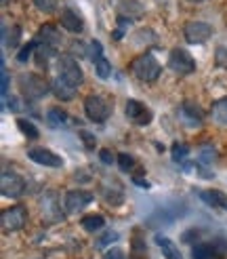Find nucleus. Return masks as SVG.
Masks as SVG:
<instances>
[{
  "label": "nucleus",
  "mask_w": 227,
  "mask_h": 259,
  "mask_svg": "<svg viewBox=\"0 0 227 259\" xmlns=\"http://www.w3.org/2000/svg\"><path fill=\"white\" fill-rule=\"evenodd\" d=\"M131 72L135 74V78H139L141 82H154L162 74V66L151 53H143V55H139V57L133 59Z\"/></svg>",
  "instance_id": "nucleus-1"
},
{
  "label": "nucleus",
  "mask_w": 227,
  "mask_h": 259,
  "mask_svg": "<svg viewBox=\"0 0 227 259\" xmlns=\"http://www.w3.org/2000/svg\"><path fill=\"white\" fill-rule=\"evenodd\" d=\"M99 158H101V162H103V164H111V162H118V158H114L111 150H107V148L99 150Z\"/></svg>",
  "instance_id": "nucleus-33"
},
{
  "label": "nucleus",
  "mask_w": 227,
  "mask_h": 259,
  "mask_svg": "<svg viewBox=\"0 0 227 259\" xmlns=\"http://www.w3.org/2000/svg\"><path fill=\"white\" fill-rule=\"evenodd\" d=\"M84 114L93 122H105L111 116V103L101 95H88L84 99Z\"/></svg>",
  "instance_id": "nucleus-4"
},
{
  "label": "nucleus",
  "mask_w": 227,
  "mask_h": 259,
  "mask_svg": "<svg viewBox=\"0 0 227 259\" xmlns=\"http://www.w3.org/2000/svg\"><path fill=\"white\" fill-rule=\"evenodd\" d=\"M217 61H219V66L227 68V49H223V47L217 49Z\"/></svg>",
  "instance_id": "nucleus-35"
},
{
  "label": "nucleus",
  "mask_w": 227,
  "mask_h": 259,
  "mask_svg": "<svg viewBox=\"0 0 227 259\" xmlns=\"http://www.w3.org/2000/svg\"><path fill=\"white\" fill-rule=\"evenodd\" d=\"M210 118L219 126H227V97L217 99L210 108Z\"/></svg>",
  "instance_id": "nucleus-21"
},
{
  "label": "nucleus",
  "mask_w": 227,
  "mask_h": 259,
  "mask_svg": "<svg viewBox=\"0 0 227 259\" xmlns=\"http://www.w3.org/2000/svg\"><path fill=\"white\" fill-rule=\"evenodd\" d=\"M46 120H48L50 126H61L63 122L68 120V114L63 112L61 108H50V110L46 112Z\"/></svg>",
  "instance_id": "nucleus-24"
},
{
  "label": "nucleus",
  "mask_w": 227,
  "mask_h": 259,
  "mask_svg": "<svg viewBox=\"0 0 227 259\" xmlns=\"http://www.w3.org/2000/svg\"><path fill=\"white\" fill-rule=\"evenodd\" d=\"M80 135H82V139H84V146H86V148H95V135H91L88 131H80Z\"/></svg>",
  "instance_id": "nucleus-36"
},
{
  "label": "nucleus",
  "mask_w": 227,
  "mask_h": 259,
  "mask_svg": "<svg viewBox=\"0 0 227 259\" xmlns=\"http://www.w3.org/2000/svg\"><path fill=\"white\" fill-rule=\"evenodd\" d=\"M17 84H19L21 95L25 99H30V101L42 99L48 93V89H50V84L38 74H21L17 78Z\"/></svg>",
  "instance_id": "nucleus-2"
},
{
  "label": "nucleus",
  "mask_w": 227,
  "mask_h": 259,
  "mask_svg": "<svg viewBox=\"0 0 227 259\" xmlns=\"http://www.w3.org/2000/svg\"><path fill=\"white\" fill-rule=\"evenodd\" d=\"M34 57H36V66L38 68H46L48 63L57 57V49L55 47H48V45H38Z\"/></svg>",
  "instance_id": "nucleus-19"
},
{
  "label": "nucleus",
  "mask_w": 227,
  "mask_h": 259,
  "mask_svg": "<svg viewBox=\"0 0 227 259\" xmlns=\"http://www.w3.org/2000/svg\"><path fill=\"white\" fill-rule=\"evenodd\" d=\"M50 91H53V95L57 99H61V101H72L76 97V87H72L70 82L59 78V76H57L53 82H50Z\"/></svg>",
  "instance_id": "nucleus-16"
},
{
  "label": "nucleus",
  "mask_w": 227,
  "mask_h": 259,
  "mask_svg": "<svg viewBox=\"0 0 227 259\" xmlns=\"http://www.w3.org/2000/svg\"><path fill=\"white\" fill-rule=\"evenodd\" d=\"M198 196L204 200L208 206H212V209L227 211V196H225V192H221V190H198Z\"/></svg>",
  "instance_id": "nucleus-15"
},
{
  "label": "nucleus",
  "mask_w": 227,
  "mask_h": 259,
  "mask_svg": "<svg viewBox=\"0 0 227 259\" xmlns=\"http://www.w3.org/2000/svg\"><path fill=\"white\" fill-rule=\"evenodd\" d=\"M91 51H93V63H95V74L101 80H107L111 76V63L103 57V49L97 40L91 42Z\"/></svg>",
  "instance_id": "nucleus-12"
},
{
  "label": "nucleus",
  "mask_w": 227,
  "mask_h": 259,
  "mask_svg": "<svg viewBox=\"0 0 227 259\" xmlns=\"http://www.w3.org/2000/svg\"><path fill=\"white\" fill-rule=\"evenodd\" d=\"M80 226H82L86 232H99V230H103L105 219L101 217V215L91 213V215H84V217L80 219Z\"/></svg>",
  "instance_id": "nucleus-22"
},
{
  "label": "nucleus",
  "mask_w": 227,
  "mask_h": 259,
  "mask_svg": "<svg viewBox=\"0 0 227 259\" xmlns=\"http://www.w3.org/2000/svg\"><path fill=\"white\" fill-rule=\"evenodd\" d=\"M59 23H61L63 30H68V32H72V34H80V32L84 30L82 17H80L74 9H63V11H61V17H59Z\"/></svg>",
  "instance_id": "nucleus-14"
},
{
  "label": "nucleus",
  "mask_w": 227,
  "mask_h": 259,
  "mask_svg": "<svg viewBox=\"0 0 227 259\" xmlns=\"http://www.w3.org/2000/svg\"><path fill=\"white\" fill-rule=\"evenodd\" d=\"M0 188H3V196L7 198H19L25 192V181L15 175V173H3V181H0Z\"/></svg>",
  "instance_id": "nucleus-10"
},
{
  "label": "nucleus",
  "mask_w": 227,
  "mask_h": 259,
  "mask_svg": "<svg viewBox=\"0 0 227 259\" xmlns=\"http://www.w3.org/2000/svg\"><path fill=\"white\" fill-rule=\"evenodd\" d=\"M36 47H38V42H36V40H30V42L17 53V61H19V63H28V61L32 59V53L36 51Z\"/></svg>",
  "instance_id": "nucleus-27"
},
{
  "label": "nucleus",
  "mask_w": 227,
  "mask_h": 259,
  "mask_svg": "<svg viewBox=\"0 0 227 259\" xmlns=\"http://www.w3.org/2000/svg\"><path fill=\"white\" fill-rule=\"evenodd\" d=\"M212 34H214L212 25L206 21H189L183 30V36L189 45H204L206 40H210Z\"/></svg>",
  "instance_id": "nucleus-7"
},
{
  "label": "nucleus",
  "mask_w": 227,
  "mask_h": 259,
  "mask_svg": "<svg viewBox=\"0 0 227 259\" xmlns=\"http://www.w3.org/2000/svg\"><path fill=\"white\" fill-rule=\"evenodd\" d=\"M168 68L175 72V74H181V76H187V74H194L196 72V59L187 53L185 49H173L171 55H168Z\"/></svg>",
  "instance_id": "nucleus-6"
},
{
  "label": "nucleus",
  "mask_w": 227,
  "mask_h": 259,
  "mask_svg": "<svg viewBox=\"0 0 227 259\" xmlns=\"http://www.w3.org/2000/svg\"><path fill=\"white\" fill-rule=\"evenodd\" d=\"M171 156H173L175 162H183L189 156V146L181 144V141H175L173 148H171Z\"/></svg>",
  "instance_id": "nucleus-25"
},
{
  "label": "nucleus",
  "mask_w": 227,
  "mask_h": 259,
  "mask_svg": "<svg viewBox=\"0 0 227 259\" xmlns=\"http://www.w3.org/2000/svg\"><path fill=\"white\" fill-rule=\"evenodd\" d=\"M189 3H204V0H189Z\"/></svg>",
  "instance_id": "nucleus-39"
},
{
  "label": "nucleus",
  "mask_w": 227,
  "mask_h": 259,
  "mask_svg": "<svg viewBox=\"0 0 227 259\" xmlns=\"http://www.w3.org/2000/svg\"><path fill=\"white\" fill-rule=\"evenodd\" d=\"M105 259H124V251L122 249H111L105 253Z\"/></svg>",
  "instance_id": "nucleus-38"
},
{
  "label": "nucleus",
  "mask_w": 227,
  "mask_h": 259,
  "mask_svg": "<svg viewBox=\"0 0 227 259\" xmlns=\"http://www.w3.org/2000/svg\"><path fill=\"white\" fill-rule=\"evenodd\" d=\"M192 257L194 259H212V249L208 244H196L192 249Z\"/></svg>",
  "instance_id": "nucleus-28"
},
{
  "label": "nucleus",
  "mask_w": 227,
  "mask_h": 259,
  "mask_svg": "<svg viewBox=\"0 0 227 259\" xmlns=\"http://www.w3.org/2000/svg\"><path fill=\"white\" fill-rule=\"evenodd\" d=\"M57 76L63 78L66 82H70L72 87H76V89L84 82V72L80 68L78 59L72 57V55H61L57 59Z\"/></svg>",
  "instance_id": "nucleus-3"
},
{
  "label": "nucleus",
  "mask_w": 227,
  "mask_h": 259,
  "mask_svg": "<svg viewBox=\"0 0 227 259\" xmlns=\"http://www.w3.org/2000/svg\"><path fill=\"white\" fill-rule=\"evenodd\" d=\"M181 114L185 116V120L189 122V126H200L202 120H204V112H202L200 106L194 103V101H183Z\"/></svg>",
  "instance_id": "nucleus-17"
},
{
  "label": "nucleus",
  "mask_w": 227,
  "mask_h": 259,
  "mask_svg": "<svg viewBox=\"0 0 227 259\" xmlns=\"http://www.w3.org/2000/svg\"><path fill=\"white\" fill-rule=\"evenodd\" d=\"M34 7L44 13V15H50V13H55L57 11V0H32Z\"/></svg>",
  "instance_id": "nucleus-26"
},
{
  "label": "nucleus",
  "mask_w": 227,
  "mask_h": 259,
  "mask_svg": "<svg viewBox=\"0 0 227 259\" xmlns=\"http://www.w3.org/2000/svg\"><path fill=\"white\" fill-rule=\"evenodd\" d=\"M126 116H129V120L137 126H147L154 118V114L151 110L145 106V103L137 101V99H129L126 101Z\"/></svg>",
  "instance_id": "nucleus-8"
},
{
  "label": "nucleus",
  "mask_w": 227,
  "mask_h": 259,
  "mask_svg": "<svg viewBox=\"0 0 227 259\" xmlns=\"http://www.w3.org/2000/svg\"><path fill=\"white\" fill-rule=\"evenodd\" d=\"M28 158L34 160L36 164L50 166V169H59V166H63V158L59 156V154L50 152L48 148H42V146L30 148V150H28Z\"/></svg>",
  "instance_id": "nucleus-9"
},
{
  "label": "nucleus",
  "mask_w": 227,
  "mask_h": 259,
  "mask_svg": "<svg viewBox=\"0 0 227 259\" xmlns=\"http://www.w3.org/2000/svg\"><path fill=\"white\" fill-rule=\"evenodd\" d=\"M118 166H120V171H124V173H129L133 166H135V158L131 156V154H118Z\"/></svg>",
  "instance_id": "nucleus-30"
},
{
  "label": "nucleus",
  "mask_w": 227,
  "mask_h": 259,
  "mask_svg": "<svg viewBox=\"0 0 227 259\" xmlns=\"http://www.w3.org/2000/svg\"><path fill=\"white\" fill-rule=\"evenodd\" d=\"M95 200L93 192H86V190H70L68 196H66V209L70 213H76V211H82L84 206H88Z\"/></svg>",
  "instance_id": "nucleus-11"
},
{
  "label": "nucleus",
  "mask_w": 227,
  "mask_h": 259,
  "mask_svg": "<svg viewBox=\"0 0 227 259\" xmlns=\"http://www.w3.org/2000/svg\"><path fill=\"white\" fill-rule=\"evenodd\" d=\"M131 21H133V19H129V17H122V15H118V30L111 34V38H114V40H120V38L124 36V32L131 28Z\"/></svg>",
  "instance_id": "nucleus-29"
},
{
  "label": "nucleus",
  "mask_w": 227,
  "mask_h": 259,
  "mask_svg": "<svg viewBox=\"0 0 227 259\" xmlns=\"http://www.w3.org/2000/svg\"><path fill=\"white\" fill-rule=\"evenodd\" d=\"M214 158H217V152H214V150H210V148L202 150V162H212Z\"/></svg>",
  "instance_id": "nucleus-34"
},
{
  "label": "nucleus",
  "mask_w": 227,
  "mask_h": 259,
  "mask_svg": "<svg viewBox=\"0 0 227 259\" xmlns=\"http://www.w3.org/2000/svg\"><path fill=\"white\" fill-rule=\"evenodd\" d=\"M34 40L38 42V45H48V47H59L61 45V32L57 30V25H53V23H44L40 30H38V34H36V38Z\"/></svg>",
  "instance_id": "nucleus-13"
},
{
  "label": "nucleus",
  "mask_w": 227,
  "mask_h": 259,
  "mask_svg": "<svg viewBox=\"0 0 227 259\" xmlns=\"http://www.w3.org/2000/svg\"><path fill=\"white\" fill-rule=\"evenodd\" d=\"M7 95H9V74L5 70V61H3V97L7 99Z\"/></svg>",
  "instance_id": "nucleus-37"
},
{
  "label": "nucleus",
  "mask_w": 227,
  "mask_h": 259,
  "mask_svg": "<svg viewBox=\"0 0 227 259\" xmlns=\"http://www.w3.org/2000/svg\"><path fill=\"white\" fill-rule=\"evenodd\" d=\"M0 224H3V230L5 232H19L25 228L28 224V209L21 204H15V206H9L0 213Z\"/></svg>",
  "instance_id": "nucleus-5"
},
{
  "label": "nucleus",
  "mask_w": 227,
  "mask_h": 259,
  "mask_svg": "<svg viewBox=\"0 0 227 259\" xmlns=\"http://www.w3.org/2000/svg\"><path fill=\"white\" fill-rule=\"evenodd\" d=\"M118 9H120V15L129 17V19H139V17H143V13H145V9L141 7L139 0H122Z\"/></svg>",
  "instance_id": "nucleus-18"
},
{
  "label": "nucleus",
  "mask_w": 227,
  "mask_h": 259,
  "mask_svg": "<svg viewBox=\"0 0 227 259\" xmlns=\"http://www.w3.org/2000/svg\"><path fill=\"white\" fill-rule=\"evenodd\" d=\"M156 242H158V247H160L162 255L166 257V259H183V257H181L179 247H177V244H175L171 238H166V236L158 234V236H156Z\"/></svg>",
  "instance_id": "nucleus-20"
},
{
  "label": "nucleus",
  "mask_w": 227,
  "mask_h": 259,
  "mask_svg": "<svg viewBox=\"0 0 227 259\" xmlns=\"http://www.w3.org/2000/svg\"><path fill=\"white\" fill-rule=\"evenodd\" d=\"M19 36H21V28L19 25H13V36H3L5 38V47L15 49L19 45Z\"/></svg>",
  "instance_id": "nucleus-31"
},
{
  "label": "nucleus",
  "mask_w": 227,
  "mask_h": 259,
  "mask_svg": "<svg viewBox=\"0 0 227 259\" xmlns=\"http://www.w3.org/2000/svg\"><path fill=\"white\" fill-rule=\"evenodd\" d=\"M17 126H19V131H21L25 137H28V139H38V137H40L36 124H34L32 120H28V118H17Z\"/></svg>",
  "instance_id": "nucleus-23"
},
{
  "label": "nucleus",
  "mask_w": 227,
  "mask_h": 259,
  "mask_svg": "<svg viewBox=\"0 0 227 259\" xmlns=\"http://www.w3.org/2000/svg\"><path fill=\"white\" fill-rule=\"evenodd\" d=\"M116 238H118L116 232H105V234L97 240V249H103V247H107V244H109L111 240H116Z\"/></svg>",
  "instance_id": "nucleus-32"
}]
</instances>
